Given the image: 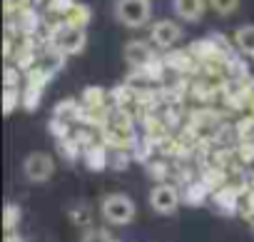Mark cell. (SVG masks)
<instances>
[{
  "label": "cell",
  "instance_id": "8992f818",
  "mask_svg": "<svg viewBox=\"0 0 254 242\" xmlns=\"http://www.w3.org/2000/svg\"><path fill=\"white\" fill-rule=\"evenodd\" d=\"M182 38V28L175 20H157L150 30V40L155 48H172Z\"/></svg>",
  "mask_w": 254,
  "mask_h": 242
},
{
  "label": "cell",
  "instance_id": "cb8c5ba5",
  "mask_svg": "<svg viewBox=\"0 0 254 242\" xmlns=\"http://www.w3.org/2000/svg\"><path fill=\"white\" fill-rule=\"evenodd\" d=\"M70 217H72V222L75 225H90V217H92V212H90V207L87 205H75L72 210H70Z\"/></svg>",
  "mask_w": 254,
  "mask_h": 242
},
{
  "label": "cell",
  "instance_id": "7402d4cb",
  "mask_svg": "<svg viewBox=\"0 0 254 242\" xmlns=\"http://www.w3.org/2000/svg\"><path fill=\"white\" fill-rule=\"evenodd\" d=\"M48 130H50V135H53L55 140H60V138H67V135H70V123H67V120H63V117H55V115H53Z\"/></svg>",
  "mask_w": 254,
  "mask_h": 242
},
{
  "label": "cell",
  "instance_id": "6da1fadb",
  "mask_svg": "<svg viewBox=\"0 0 254 242\" xmlns=\"http://www.w3.org/2000/svg\"><path fill=\"white\" fill-rule=\"evenodd\" d=\"M45 28H48V43L55 45L60 53L77 55L85 50V43H87L85 28L70 25L65 20H45Z\"/></svg>",
  "mask_w": 254,
  "mask_h": 242
},
{
  "label": "cell",
  "instance_id": "44dd1931",
  "mask_svg": "<svg viewBox=\"0 0 254 242\" xmlns=\"http://www.w3.org/2000/svg\"><path fill=\"white\" fill-rule=\"evenodd\" d=\"M20 217H23V210H20V205H15V202H8L5 205V215H3V225H5V232H10L18 222H20Z\"/></svg>",
  "mask_w": 254,
  "mask_h": 242
},
{
  "label": "cell",
  "instance_id": "7c38bea8",
  "mask_svg": "<svg viewBox=\"0 0 254 242\" xmlns=\"http://www.w3.org/2000/svg\"><path fill=\"white\" fill-rule=\"evenodd\" d=\"M165 63H167V68H172V70H180V73H190V70H194L197 65H199V60L190 53V50H175V53H170V55H165Z\"/></svg>",
  "mask_w": 254,
  "mask_h": 242
},
{
  "label": "cell",
  "instance_id": "d6986e66",
  "mask_svg": "<svg viewBox=\"0 0 254 242\" xmlns=\"http://www.w3.org/2000/svg\"><path fill=\"white\" fill-rule=\"evenodd\" d=\"M40 97H43V90H40V87L25 85V90H23V107H25L28 112L38 110V105H40Z\"/></svg>",
  "mask_w": 254,
  "mask_h": 242
},
{
  "label": "cell",
  "instance_id": "83f0119b",
  "mask_svg": "<svg viewBox=\"0 0 254 242\" xmlns=\"http://www.w3.org/2000/svg\"><path fill=\"white\" fill-rule=\"evenodd\" d=\"M5 242H23V237L20 235H13V230H10V232H5Z\"/></svg>",
  "mask_w": 254,
  "mask_h": 242
},
{
  "label": "cell",
  "instance_id": "603a6c76",
  "mask_svg": "<svg viewBox=\"0 0 254 242\" xmlns=\"http://www.w3.org/2000/svg\"><path fill=\"white\" fill-rule=\"evenodd\" d=\"M209 8L219 15H232L239 8V0H209Z\"/></svg>",
  "mask_w": 254,
  "mask_h": 242
},
{
  "label": "cell",
  "instance_id": "4fadbf2b",
  "mask_svg": "<svg viewBox=\"0 0 254 242\" xmlns=\"http://www.w3.org/2000/svg\"><path fill=\"white\" fill-rule=\"evenodd\" d=\"M207 195H212V190H209L202 180H192V182H187V187H185V192H182V200H185L187 205L197 207V205H202V202L207 200Z\"/></svg>",
  "mask_w": 254,
  "mask_h": 242
},
{
  "label": "cell",
  "instance_id": "ba28073f",
  "mask_svg": "<svg viewBox=\"0 0 254 242\" xmlns=\"http://www.w3.org/2000/svg\"><path fill=\"white\" fill-rule=\"evenodd\" d=\"M212 200H214V207L224 215H234L239 212V190L232 187V185H222L212 192Z\"/></svg>",
  "mask_w": 254,
  "mask_h": 242
},
{
  "label": "cell",
  "instance_id": "7a4b0ae2",
  "mask_svg": "<svg viewBox=\"0 0 254 242\" xmlns=\"http://www.w3.org/2000/svg\"><path fill=\"white\" fill-rule=\"evenodd\" d=\"M152 15L150 0H117L115 3V18L125 28H142L147 25Z\"/></svg>",
  "mask_w": 254,
  "mask_h": 242
},
{
  "label": "cell",
  "instance_id": "277c9868",
  "mask_svg": "<svg viewBox=\"0 0 254 242\" xmlns=\"http://www.w3.org/2000/svg\"><path fill=\"white\" fill-rule=\"evenodd\" d=\"M23 172L30 182H48L55 172V160L48 153H30L23 162Z\"/></svg>",
  "mask_w": 254,
  "mask_h": 242
},
{
  "label": "cell",
  "instance_id": "3957f363",
  "mask_svg": "<svg viewBox=\"0 0 254 242\" xmlns=\"http://www.w3.org/2000/svg\"><path fill=\"white\" fill-rule=\"evenodd\" d=\"M102 217L110 225H130L135 217V202L127 195L112 192L102 200Z\"/></svg>",
  "mask_w": 254,
  "mask_h": 242
},
{
  "label": "cell",
  "instance_id": "2e32d148",
  "mask_svg": "<svg viewBox=\"0 0 254 242\" xmlns=\"http://www.w3.org/2000/svg\"><path fill=\"white\" fill-rule=\"evenodd\" d=\"M234 45L239 53L254 58V25H244L234 33Z\"/></svg>",
  "mask_w": 254,
  "mask_h": 242
},
{
  "label": "cell",
  "instance_id": "ffe728a7",
  "mask_svg": "<svg viewBox=\"0 0 254 242\" xmlns=\"http://www.w3.org/2000/svg\"><path fill=\"white\" fill-rule=\"evenodd\" d=\"M18 105H23L20 87H5V95H3V110H5V115H10Z\"/></svg>",
  "mask_w": 254,
  "mask_h": 242
},
{
  "label": "cell",
  "instance_id": "ac0fdd59",
  "mask_svg": "<svg viewBox=\"0 0 254 242\" xmlns=\"http://www.w3.org/2000/svg\"><path fill=\"white\" fill-rule=\"evenodd\" d=\"M132 160H135V155H130L127 148H115V153H110V167H115V170H125Z\"/></svg>",
  "mask_w": 254,
  "mask_h": 242
},
{
  "label": "cell",
  "instance_id": "484cf974",
  "mask_svg": "<svg viewBox=\"0 0 254 242\" xmlns=\"http://www.w3.org/2000/svg\"><path fill=\"white\" fill-rule=\"evenodd\" d=\"M237 158H239L242 162H254V140H239Z\"/></svg>",
  "mask_w": 254,
  "mask_h": 242
},
{
  "label": "cell",
  "instance_id": "8fae6325",
  "mask_svg": "<svg viewBox=\"0 0 254 242\" xmlns=\"http://www.w3.org/2000/svg\"><path fill=\"white\" fill-rule=\"evenodd\" d=\"M53 115H55V117L67 120V123H82L85 105H82V102H77V100H72V97H65V100H60V102L55 105Z\"/></svg>",
  "mask_w": 254,
  "mask_h": 242
},
{
  "label": "cell",
  "instance_id": "52a82bcc",
  "mask_svg": "<svg viewBox=\"0 0 254 242\" xmlns=\"http://www.w3.org/2000/svg\"><path fill=\"white\" fill-rule=\"evenodd\" d=\"M155 58V48L145 40H130L125 45V60L127 65H132V68H145L150 60Z\"/></svg>",
  "mask_w": 254,
  "mask_h": 242
},
{
  "label": "cell",
  "instance_id": "f1b7e54d",
  "mask_svg": "<svg viewBox=\"0 0 254 242\" xmlns=\"http://www.w3.org/2000/svg\"><path fill=\"white\" fill-rule=\"evenodd\" d=\"M249 105H252V115H254V97H252V102H249Z\"/></svg>",
  "mask_w": 254,
  "mask_h": 242
},
{
  "label": "cell",
  "instance_id": "5b68a950",
  "mask_svg": "<svg viewBox=\"0 0 254 242\" xmlns=\"http://www.w3.org/2000/svg\"><path fill=\"white\" fill-rule=\"evenodd\" d=\"M180 200H182V195L177 192V187H172L167 182H157L150 192V205L160 215H172L180 207Z\"/></svg>",
  "mask_w": 254,
  "mask_h": 242
},
{
  "label": "cell",
  "instance_id": "4316f807",
  "mask_svg": "<svg viewBox=\"0 0 254 242\" xmlns=\"http://www.w3.org/2000/svg\"><path fill=\"white\" fill-rule=\"evenodd\" d=\"M5 87H20V68L13 63V65H5Z\"/></svg>",
  "mask_w": 254,
  "mask_h": 242
},
{
  "label": "cell",
  "instance_id": "5bb4252c",
  "mask_svg": "<svg viewBox=\"0 0 254 242\" xmlns=\"http://www.w3.org/2000/svg\"><path fill=\"white\" fill-rule=\"evenodd\" d=\"M90 20H92V10H90V5L87 3H77L65 13V23H70V25H77V28H87L90 25Z\"/></svg>",
  "mask_w": 254,
  "mask_h": 242
},
{
  "label": "cell",
  "instance_id": "30bf717a",
  "mask_svg": "<svg viewBox=\"0 0 254 242\" xmlns=\"http://www.w3.org/2000/svg\"><path fill=\"white\" fill-rule=\"evenodd\" d=\"M82 158H85V165L90 167V170H105L107 165H110V153H107V148H105V143H92V145H87L85 150H82Z\"/></svg>",
  "mask_w": 254,
  "mask_h": 242
},
{
  "label": "cell",
  "instance_id": "9a60e30c",
  "mask_svg": "<svg viewBox=\"0 0 254 242\" xmlns=\"http://www.w3.org/2000/svg\"><path fill=\"white\" fill-rule=\"evenodd\" d=\"M55 145H58V153H60L67 162H75V160L80 158V153H82V145H80V140H77L75 135L60 138V140H55Z\"/></svg>",
  "mask_w": 254,
  "mask_h": 242
},
{
  "label": "cell",
  "instance_id": "e0dca14e",
  "mask_svg": "<svg viewBox=\"0 0 254 242\" xmlns=\"http://www.w3.org/2000/svg\"><path fill=\"white\" fill-rule=\"evenodd\" d=\"M105 102H107V92H105L102 87H97V85L85 87V92H82V105H85L87 110H105Z\"/></svg>",
  "mask_w": 254,
  "mask_h": 242
},
{
  "label": "cell",
  "instance_id": "d4e9b609",
  "mask_svg": "<svg viewBox=\"0 0 254 242\" xmlns=\"http://www.w3.org/2000/svg\"><path fill=\"white\" fill-rule=\"evenodd\" d=\"M237 133H239V140H254V115H252V117L239 120Z\"/></svg>",
  "mask_w": 254,
  "mask_h": 242
},
{
  "label": "cell",
  "instance_id": "9c48e42d",
  "mask_svg": "<svg viewBox=\"0 0 254 242\" xmlns=\"http://www.w3.org/2000/svg\"><path fill=\"white\" fill-rule=\"evenodd\" d=\"M209 5V0H172V10L187 23H197Z\"/></svg>",
  "mask_w": 254,
  "mask_h": 242
}]
</instances>
